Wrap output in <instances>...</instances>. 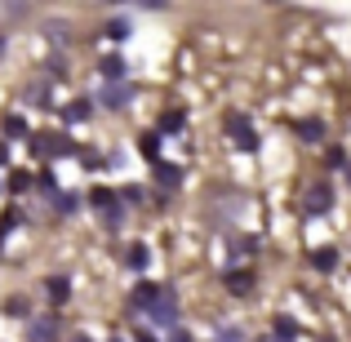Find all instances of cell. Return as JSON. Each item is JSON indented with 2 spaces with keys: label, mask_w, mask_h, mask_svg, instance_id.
Wrapping results in <instances>:
<instances>
[{
  "label": "cell",
  "mask_w": 351,
  "mask_h": 342,
  "mask_svg": "<svg viewBox=\"0 0 351 342\" xmlns=\"http://www.w3.org/2000/svg\"><path fill=\"white\" fill-rule=\"evenodd\" d=\"M27 147H32V156H36V160H58V156L76 151L67 134H49V129H40V134H32V138H27Z\"/></svg>",
  "instance_id": "cell-1"
},
{
  "label": "cell",
  "mask_w": 351,
  "mask_h": 342,
  "mask_svg": "<svg viewBox=\"0 0 351 342\" xmlns=\"http://www.w3.org/2000/svg\"><path fill=\"white\" fill-rule=\"evenodd\" d=\"M223 125H227V138H232L240 151H258V129H254V120L245 112H227Z\"/></svg>",
  "instance_id": "cell-2"
},
{
  "label": "cell",
  "mask_w": 351,
  "mask_h": 342,
  "mask_svg": "<svg viewBox=\"0 0 351 342\" xmlns=\"http://www.w3.org/2000/svg\"><path fill=\"white\" fill-rule=\"evenodd\" d=\"M147 316H152V325L178 329V289H173V284H160V298H156V307L147 311Z\"/></svg>",
  "instance_id": "cell-3"
},
{
  "label": "cell",
  "mask_w": 351,
  "mask_h": 342,
  "mask_svg": "<svg viewBox=\"0 0 351 342\" xmlns=\"http://www.w3.org/2000/svg\"><path fill=\"white\" fill-rule=\"evenodd\" d=\"M58 334H62L58 311H45V316H36L32 325H27V342H58Z\"/></svg>",
  "instance_id": "cell-4"
},
{
  "label": "cell",
  "mask_w": 351,
  "mask_h": 342,
  "mask_svg": "<svg viewBox=\"0 0 351 342\" xmlns=\"http://www.w3.org/2000/svg\"><path fill=\"white\" fill-rule=\"evenodd\" d=\"M152 178L160 182V191H165V196L182 187V169H178L173 160H156V164H152Z\"/></svg>",
  "instance_id": "cell-5"
},
{
  "label": "cell",
  "mask_w": 351,
  "mask_h": 342,
  "mask_svg": "<svg viewBox=\"0 0 351 342\" xmlns=\"http://www.w3.org/2000/svg\"><path fill=\"white\" fill-rule=\"evenodd\" d=\"M302 209H307V214H329V209H334V187H325V182L307 187V200H302Z\"/></svg>",
  "instance_id": "cell-6"
},
{
  "label": "cell",
  "mask_w": 351,
  "mask_h": 342,
  "mask_svg": "<svg viewBox=\"0 0 351 342\" xmlns=\"http://www.w3.org/2000/svg\"><path fill=\"white\" fill-rule=\"evenodd\" d=\"M156 298H160V284L138 280V284H134V293H129V307H134V311H152V307H156Z\"/></svg>",
  "instance_id": "cell-7"
},
{
  "label": "cell",
  "mask_w": 351,
  "mask_h": 342,
  "mask_svg": "<svg viewBox=\"0 0 351 342\" xmlns=\"http://www.w3.org/2000/svg\"><path fill=\"white\" fill-rule=\"evenodd\" d=\"M223 280H227V289H232L236 298H249V293H254V271H249V267H232Z\"/></svg>",
  "instance_id": "cell-8"
},
{
  "label": "cell",
  "mask_w": 351,
  "mask_h": 342,
  "mask_svg": "<svg viewBox=\"0 0 351 342\" xmlns=\"http://www.w3.org/2000/svg\"><path fill=\"white\" fill-rule=\"evenodd\" d=\"M98 103H103V107H112V112H116V107H129V103H134V89H129V85H103Z\"/></svg>",
  "instance_id": "cell-9"
},
{
  "label": "cell",
  "mask_w": 351,
  "mask_h": 342,
  "mask_svg": "<svg viewBox=\"0 0 351 342\" xmlns=\"http://www.w3.org/2000/svg\"><path fill=\"white\" fill-rule=\"evenodd\" d=\"M98 71H103V80H107V85H125V58H120V53H107V58L103 62H98Z\"/></svg>",
  "instance_id": "cell-10"
},
{
  "label": "cell",
  "mask_w": 351,
  "mask_h": 342,
  "mask_svg": "<svg viewBox=\"0 0 351 342\" xmlns=\"http://www.w3.org/2000/svg\"><path fill=\"white\" fill-rule=\"evenodd\" d=\"M298 334H302V329H298V320H293V316H276L271 320V338L276 342H298Z\"/></svg>",
  "instance_id": "cell-11"
},
{
  "label": "cell",
  "mask_w": 351,
  "mask_h": 342,
  "mask_svg": "<svg viewBox=\"0 0 351 342\" xmlns=\"http://www.w3.org/2000/svg\"><path fill=\"white\" fill-rule=\"evenodd\" d=\"M45 293H49L53 307H62V302L71 298V280H67V276H49V280H45Z\"/></svg>",
  "instance_id": "cell-12"
},
{
  "label": "cell",
  "mask_w": 351,
  "mask_h": 342,
  "mask_svg": "<svg viewBox=\"0 0 351 342\" xmlns=\"http://www.w3.org/2000/svg\"><path fill=\"white\" fill-rule=\"evenodd\" d=\"M182 125H187V112H182V107H169V112L160 116V125H156V134H182Z\"/></svg>",
  "instance_id": "cell-13"
},
{
  "label": "cell",
  "mask_w": 351,
  "mask_h": 342,
  "mask_svg": "<svg viewBox=\"0 0 351 342\" xmlns=\"http://www.w3.org/2000/svg\"><path fill=\"white\" fill-rule=\"evenodd\" d=\"M89 112H94L89 98H71V103L62 107V120H67V125H80V120H89Z\"/></svg>",
  "instance_id": "cell-14"
},
{
  "label": "cell",
  "mask_w": 351,
  "mask_h": 342,
  "mask_svg": "<svg viewBox=\"0 0 351 342\" xmlns=\"http://www.w3.org/2000/svg\"><path fill=\"white\" fill-rule=\"evenodd\" d=\"M116 200H120V191H107V187H94V191H89V209H94V214H107Z\"/></svg>",
  "instance_id": "cell-15"
},
{
  "label": "cell",
  "mask_w": 351,
  "mask_h": 342,
  "mask_svg": "<svg viewBox=\"0 0 351 342\" xmlns=\"http://www.w3.org/2000/svg\"><path fill=\"white\" fill-rule=\"evenodd\" d=\"M298 138L302 143H325V120H298Z\"/></svg>",
  "instance_id": "cell-16"
},
{
  "label": "cell",
  "mask_w": 351,
  "mask_h": 342,
  "mask_svg": "<svg viewBox=\"0 0 351 342\" xmlns=\"http://www.w3.org/2000/svg\"><path fill=\"white\" fill-rule=\"evenodd\" d=\"M311 267H316V271H334V267H338V249L334 245L316 249V254H311Z\"/></svg>",
  "instance_id": "cell-17"
},
{
  "label": "cell",
  "mask_w": 351,
  "mask_h": 342,
  "mask_svg": "<svg viewBox=\"0 0 351 342\" xmlns=\"http://www.w3.org/2000/svg\"><path fill=\"white\" fill-rule=\"evenodd\" d=\"M138 151L152 156V164H156V160H160V134H156V129H147V134L138 138Z\"/></svg>",
  "instance_id": "cell-18"
},
{
  "label": "cell",
  "mask_w": 351,
  "mask_h": 342,
  "mask_svg": "<svg viewBox=\"0 0 351 342\" xmlns=\"http://www.w3.org/2000/svg\"><path fill=\"white\" fill-rule=\"evenodd\" d=\"M23 103H36V107H53V98H49V85H27V94H23Z\"/></svg>",
  "instance_id": "cell-19"
},
{
  "label": "cell",
  "mask_w": 351,
  "mask_h": 342,
  "mask_svg": "<svg viewBox=\"0 0 351 342\" xmlns=\"http://www.w3.org/2000/svg\"><path fill=\"white\" fill-rule=\"evenodd\" d=\"M129 32H134V23H129V18H107V36H112V40H129Z\"/></svg>",
  "instance_id": "cell-20"
},
{
  "label": "cell",
  "mask_w": 351,
  "mask_h": 342,
  "mask_svg": "<svg viewBox=\"0 0 351 342\" xmlns=\"http://www.w3.org/2000/svg\"><path fill=\"white\" fill-rule=\"evenodd\" d=\"M125 262L134 267V271H147V262H152V254H147V245H129V254H125Z\"/></svg>",
  "instance_id": "cell-21"
},
{
  "label": "cell",
  "mask_w": 351,
  "mask_h": 342,
  "mask_svg": "<svg viewBox=\"0 0 351 342\" xmlns=\"http://www.w3.org/2000/svg\"><path fill=\"white\" fill-rule=\"evenodd\" d=\"M36 187H40L45 196H53V200H58V182H53V169H40V173H36Z\"/></svg>",
  "instance_id": "cell-22"
},
{
  "label": "cell",
  "mask_w": 351,
  "mask_h": 342,
  "mask_svg": "<svg viewBox=\"0 0 351 342\" xmlns=\"http://www.w3.org/2000/svg\"><path fill=\"white\" fill-rule=\"evenodd\" d=\"M80 205H85V200H80L76 191H58V214H76Z\"/></svg>",
  "instance_id": "cell-23"
},
{
  "label": "cell",
  "mask_w": 351,
  "mask_h": 342,
  "mask_svg": "<svg viewBox=\"0 0 351 342\" xmlns=\"http://www.w3.org/2000/svg\"><path fill=\"white\" fill-rule=\"evenodd\" d=\"M5 138H27V120L23 116H5Z\"/></svg>",
  "instance_id": "cell-24"
},
{
  "label": "cell",
  "mask_w": 351,
  "mask_h": 342,
  "mask_svg": "<svg viewBox=\"0 0 351 342\" xmlns=\"http://www.w3.org/2000/svg\"><path fill=\"white\" fill-rule=\"evenodd\" d=\"M36 182V173H27V169H18V173H9V191H27Z\"/></svg>",
  "instance_id": "cell-25"
},
{
  "label": "cell",
  "mask_w": 351,
  "mask_h": 342,
  "mask_svg": "<svg viewBox=\"0 0 351 342\" xmlns=\"http://www.w3.org/2000/svg\"><path fill=\"white\" fill-rule=\"evenodd\" d=\"M232 249H236V254H254L258 240H254V236H236V240H232Z\"/></svg>",
  "instance_id": "cell-26"
},
{
  "label": "cell",
  "mask_w": 351,
  "mask_h": 342,
  "mask_svg": "<svg viewBox=\"0 0 351 342\" xmlns=\"http://www.w3.org/2000/svg\"><path fill=\"white\" fill-rule=\"evenodd\" d=\"M325 160H329V169H347V156H343V147H329V156H325Z\"/></svg>",
  "instance_id": "cell-27"
},
{
  "label": "cell",
  "mask_w": 351,
  "mask_h": 342,
  "mask_svg": "<svg viewBox=\"0 0 351 342\" xmlns=\"http://www.w3.org/2000/svg\"><path fill=\"white\" fill-rule=\"evenodd\" d=\"M120 200H125V205H143V187H125V191H120Z\"/></svg>",
  "instance_id": "cell-28"
},
{
  "label": "cell",
  "mask_w": 351,
  "mask_h": 342,
  "mask_svg": "<svg viewBox=\"0 0 351 342\" xmlns=\"http://www.w3.org/2000/svg\"><path fill=\"white\" fill-rule=\"evenodd\" d=\"M5 316H27V298H9L5 302Z\"/></svg>",
  "instance_id": "cell-29"
},
{
  "label": "cell",
  "mask_w": 351,
  "mask_h": 342,
  "mask_svg": "<svg viewBox=\"0 0 351 342\" xmlns=\"http://www.w3.org/2000/svg\"><path fill=\"white\" fill-rule=\"evenodd\" d=\"M129 342H160V338H156L152 329H134V338H129Z\"/></svg>",
  "instance_id": "cell-30"
},
{
  "label": "cell",
  "mask_w": 351,
  "mask_h": 342,
  "mask_svg": "<svg viewBox=\"0 0 351 342\" xmlns=\"http://www.w3.org/2000/svg\"><path fill=\"white\" fill-rule=\"evenodd\" d=\"M49 36H53V40L62 45V40H67V27H62V23H49Z\"/></svg>",
  "instance_id": "cell-31"
},
{
  "label": "cell",
  "mask_w": 351,
  "mask_h": 342,
  "mask_svg": "<svg viewBox=\"0 0 351 342\" xmlns=\"http://www.w3.org/2000/svg\"><path fill=\"white\" fill-rule=\"evenodd\" d=\"M165 342H196V338H191V334H187V329H173V334H169V338H165Z\"/></svg>",
  "instance_id": "cell-32"
},
{
  "label": "cell",
  "mask_w": 351,
  "mask_h": 342,
  "mask_svg": "<svg viewBox=\"0 0 351 342\" xmlns=\"http://www.w3.org/2000/svg\"><path fill=\"white\" fill-rule=\"evenodd\" d=\"M0 164H9V147L5 143H0Z\"/></svg>",
  "instance_id": "cell-33"
},
{
  "label": "cell",
  "mask_w": 351,
  "mask_h": 342,
  "mask_svg": "<svg viewBox=\"0 0 351 342\" xmlns=\"http://www.w3.org/2000/svg\"><path fill=\"white\" fill-rule=\"evenodd\" d=\"M71 342H94V338H89V334H71Z\"/></svg>",
  "instance_id": "cell-34"
},
{
  "label": "cell",
  "mask_w": 351,
  "mask_h": 342,
  "mask_svg": "<svg viewBox=\"0 0 351 342\" xmlns=\"http://www.w3.org/2000/svg\"><path fill=\"white\" fill-rule=\"evenodd\" d=\"M254 342H276V338H271V334H267V338H254Z\"/></svg>",
  "instance_id": "cell-35"
},
{
  "label": "cell",
  "mask_w": 351,
  "mask_h": 342,
  "mask_svg": "<svg viewBox=\"0 0 351 342\" xmlns=\"http://www.w3.org/2000/svg\"><path fill=\"white\" fill-rule=\"evenodd\" d=\"M347 182H351V164H347Z\"/></svg>",
  "instance_id": "cell-36"
},
{
  "label": "cell",
  "mask_w": 351,
  "mask_h": 342,
  "mask_svg": "<svg viewBox=\"0 0 351 342\" xmlns=\"http://www.w3.org/2000/svg\"><path fill=\"white\" fill-rule=\"evenodd\" d=\"M107 342H125V338H107Z\"/></svg>",
  "instance_id": "cell-37"
},
{
  "label": "cell",
  "mask_w": 351,
  "mask_h": 342,
  "mask_svg": "<svg viewBox=\"0 0 351 342\" xmlns=\"http://www.w3.org/2000/svg\"><path fill=\"white\" fill-rule=\"evenodd\" d=\"M0 53H5V40H0Z\"/></svg>",
  "instance_id": "cell-38"
},
{
  "label": "cell",
  "mask_w": 351,
  "mask_h": 342,
  "mask_svg": "<svg viewBox=\"0 0 351 342\" xmlns=\"http://www.w3.org/2000/svg\"><path fill=\"white\" fill-rule=\"evenodd\" d=\"M0 249H5V236H0Z\"/></svg>",
  "instance_id": "cell-39"
}]
</instances>
